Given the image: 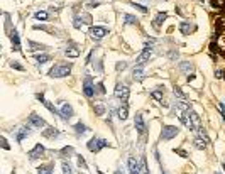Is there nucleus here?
<instances>
[{"label":"nucleus","instance_id":"nucleus-1","mask_svg":"<svg viewBox=\"0 0 225 174\" xmlns=\"http://www.w3.org/2000/svg\"><path fill=\"white\" fill-rule=\"evenodd\" d=\"M71 73V64L70 63H58L49 70L51 78H64Z\"/></svg>","mask_w":225,"mask_h":174},{"label":"nucleus","instance_id":"nucleus-2","mask_svg":"<svg viewBox=\"0 0 225 174\" xmlns=\"http://www.w3.org/2000/svg\"><path fill=\"white\" fill-rule=\"evenodd\" d=\"M184 115H186V118H188V125L186 127H190V130H193V132H200V130H201L200 115H198L195 110H191V108L184 112Z\"/></svg>","mask_w":225,"mask_h":174},{"label":"nucleus","instance_id":"nucleus-3","mask_svg":"<svg viewBox=\"0 0 225 174\" xmlns=\"http://www.w3.org/2000/svg\"><path fill=\"white\" fill-rule=\"evenodd\" d=\"M88 149L92 151V152H98V151H102L103 147H108V142L105 139H98V137H93V139H90L88 140Z\"/></svg>","mask_w":225,"mask_h":174},{"label":"nucleus","instance_id":"nucleus-4","mask_svg":"<svg viewBox=\"0 0 225 174\" xmlns=\"http://www.w3.org/2000/svg\"><path fill=\"white\" fill-rule=\"evenodd\" d=\"M178 134H180V129L175 125H166V127H162V130H161V140H171L173 137H176Z\"/></svg>","mask_w":225,"mask_h":174},{"label":"nucleus","instance_id":"nucleus-5","mask_svg":"<svg viewBox=\"0 0 225 174\" xmlns=\"http://www.w3.org/2000/svg\"><path fill=\"white\" fill-rule=\"evenodd\" d=\"M83 93H85L86 98H92L95 95V86H93L92 76H88V74L85 76V81H83Z\"/></svg>","mask_w":225,"mask_h":174},{"label":"nucleus","instance_id":"nucleus-6","mask_svg":"<svg viewBox=\"0 0 225 174\" xmlns=\"http://www.w3.org/2000/svg\"><path fill=\"white\" fill-rule=\"evenodd\" d=\"M208 142H210V139H208V135H206L205 132H203V129L198 132V137L193 140V146L197 147V149H205L206 146H208Z\"/></svg>","mask_w":225,"mask_h":174},{"label":"nucleus","instance_id":"nucleus-7","mask_svg":"<svg viewBox=\"0 0 225 174\" xmlns=\"http://www.w3.org/2000/svg\"><path fill=\"white\" fill-rule=\"evenodd\" d=\"M151 54H152V46L151 44H146V48H144L142 53H141V56L137 57V64H139V66H144V64L149 61Z\"/></svg>","mask_w":225,"mask_h":174},{"label":"nucleus","instance_id":"nucleus-8","mask_svg":"<svg viewBox=\"0 0 225 174\" xmlns=\"http://www.w3.org/2000/svg\"><path fill=\"white\" fill-rule=\"evenodd\" d=\"M129 95H130V91H129V88H127L125 85H117V86H115V96H117L119 100L127 101Z\"/></svg>","mask_w":225,"mask_h":174},{"label":"nucleus","instance_id":"nucleus-9","mask_svg":"<svg viewBox=\"0 0 225 174\" xmlns=\"http://www.w3.org/2000/svg\"><path fill=\"white\" fill-rule=\"evenodd\" d=\"M27 122H29V124H31L32 127H36V129H41V127H46L44 118H41L37 113H31V115H29V118H27Z\"/></svg>","mask_w":225,"mask_h":174},{"label":"nucleus","instance_id":"nucleus-10","mask_svg":"<svg viewBox=\"0 0 225 174\" xmlns=\"http://www.w3.org/2000/svg\"><path fill=\"white\" fill-rule=\"evenodd\" d=\"M107 34H108V31L105 27H102V25H95V27L90 29V36H92L93 39H102Z\"/></svg>","mask_w":225,"mask_h":174},{"label":"nucleus","instance_id":"nucleus-11","mask_svg":"<svg viewBox=\"0 0 225 174\" xmlns=\"http://www.w3.org/2000/svg\"><path fill=\"white\" fill-rule=\"evenodd\" d=\"M59 115L63 120H70L71 117H73V107H71L70 103H63L61 105V110H59Z\"/></svg>","mask_w":225,"mask_h":174},{"label":"nucleus","instance_id":"nucleus-12","mask_svg":"<svg viewBox=\"0 0 225 174\" xmlns=\"http://www.w3.org/2000/svg\"><path fill=\"white\" fill-rule=\"evenodd\" d=\"M134 125H136L137 132L142 135L144 132H146V124H144V117L142 113H136V118H134Z\"/></svg>","mask_w":225,"mask_h":174},{"label":"nucleus","instance_id":"nucleus-13","mask_svg":"<svg viewBox=\"0 0 225 174\" xmlns=\"http://www.w3.org/2000/svg\"><path fill=\"white\" fill-rule=\"evenodd\" d=\"M44 151H46V149L41 146V144H36V147H34V149H32L31 152H29V157H31L32 161H34V159H39L41 155H44Z\"/></svg>","mask_w":225,"mask_h":174},{"label":"nucleus","instance_id":"nucleus-14","mask_svg":"<svg viewBox=\"0 0 225 174\" xmlns=\"http://www.w3.org/2000/svg\"><path fill=\"white\" fill-rule=\"evenodd\" d=\"M36 98H37L39 101H41L42 105H46V108H48V110L51 112V113H54V115L58 113V110H56V108H54V105H53V103H49V101L44 98V95H41V93H37V95H36Z\"/></svg>","mask_w":225,"mask_h":174},{"label":"nucleus","instance_id":"nucleus-15","mask_svg":"<svg viewBox=\"0 0 225 174\" xmlns=\"http://www.w3.org/2000/svg\"><path fill=\"white\" fill-rule=\"evenodd\" d=\"M10 41H12L14 51H20V39H19V32H17L15 29L10 32Z\"/></svg>","mask_w":225,"mask_h":174},{"label":"nucleus","instance_id":"nucleus-16","mask_svg":"<svg viewBox=\"0 0 225 174\" xmlns=\"http://www.w3.org/2000/svg\"><path fill=\"white\" fill-rule=\"evenodd\" d=\"M166 19H168V14H166V12H159L158 15H156V19H154V22H152V25H154L156 29H159V27H161V24L164 22Z\"/></svg>","mask_w":225,"mask_h":174},{"label":"nucleus","instance_id":"nucleus-17","mask_svg":"<svg viewBox=\"0 0 225 174\" xmlns=\"http://www.w3.org/2000/svg\"><path fill=\"white\" fill-rule=\"evenodd\" d=\"M132 78L136 79V81H141V79L144 78V68L137 64V66L134 68V71H132Z\"/></svg>","mask_w":225,"mask_h":174},{"label":"nucleus","instance_id":"nucleus-18","mask_svg":"<svg viewBox=\"0 0 225 174\" xmlns=\"http://www.w3.org/2000/svg\"><path fill=\"white\" fill-rule=\"evenodd\" d=\"M31 135V129H27V127H22V129H19V132H17V142H22L25 137Z\"/></svg>","mask_w":225,"mask_h":174},{"label":"nucleus","instance_id":"nucleus-19","mask_svg":"<svg viewBox=\"0 0 225 174\" xmlns=\"http://www.w3.org/2000/svg\"><path fill=\"white\" fill-rule=\"evenodd\" d=\"M193 29H195V25L190 24V22H181L180 24V31H181V34H184V36H188Z\"/></svg>","mask_w":225,"mask_h":174},{"label":"nucleus","instance_id":"nucleus-20","mask_svg":"<svg viewBox=\"0 0 225 174\" xmlns=\"http://www.w3.org/2000/svg\"><path fill=\"white\" fill-rule=\"evenodd\" d=\"M129 172L130 174H141L139 172V168H137V161L134 157L129 159Z\"/></svg>","mask_w":225,"mask_h":174},{"label":"nucleus","instance_id":"nucleus-21","mask_svg":"<svg viewBox=\"0 0 225 174\" xmlns=\"http://www.w3.org/2000/svg\"><path fill=\"white\" fill-rule=\"evenodd\" d=\"M127 117H129V110H127V103L124 101V105L119 108V118L124 122V120H127Z\"/></svg>","mask_w":225,"mask_h":174},{"label":"nucleus","instance_id":"nucleus-22","mask_svg":"<svg viewBox=\"0 0 225 174\" xmlns=\"http://www.w3.org/2000/svg\"><path fill=\"white\" fill-rule=\"evenodd\" d=\"M180 70L183 71V73L190 74V71H193V64H191L190 61H183V63H180Z\"/></svg>","mask_w":225,"mask_h":174},{"label":"nucleus","instance_id":"nucleus-23","mask_svg":"<svg viewBox=\"0 0 225 174\" xmlns=\"http://www.w3.org/2000/svg\"><path fill=\"white\" fill-rule=\"evenodd\" d=\"M42 135L48 137V139H53V137H58V135H59V132H58L56 129H53V127H51V129L44 130V134H42Z\"/></svg>","mask_w":225,"mask_h":174},{"label":"nucleus","instance_id":"nucleus-24","mask_svg":"<svg viewBox=\"0 0 225 174\" xmlns=\"http://www.w3.org/2000/svg\"><path fill=\"white\" fill-rule=\"evenodd\" d=\"M122 19H124L125 24H137V17L130 15V14H124V15H122Z\"/></svg>","mask_w":225,"mask_h":174},{"label":"nucleus","instance_id":"nucleus-25","mask_svg":"<svg viewBox=\"0 0 225 174\" xmlns=\"http://www.w3.org/2000/svg\"><path fill=\"white\" fill-rule=\"evenodd\" d=\"M37 174H53V166H41V168H37Z\"/></svg>","mask_w":225,"mask_h":174},{"label":"nucleus","instance_id":"nucleus-26","mask_svg":"<svg viewBox=\"0 0 225 174\" xmlns=\"http://www.w3.org/2000/svg\"><path fill=\"white\" fill-rule=\"evenodd\" d=\"M29 46H31L32 51H42V49H46L44 44H39V42H34V41H29Z\"/></svg>","mask_w":225,"mask_h":174},{"label":"nucleus","instance_id":"nucleus-27","mask_svg":"<svg viewBox=\"0 0 225 174\" xmlns=\"http://www.w3.org/2000/svg\"><path fill=\"white\" fill-rule=\"evenodd\" d=\"M49 59H51V57L48 56V54H39V56H36V61H37V64H46Z\"/></svg>","mask_w":225,"mask_h":174},{"label":"nucleus","instance_id":"nucleus-28","mask_svg":"<svg viewBox=\"0 0 225 174\" xmlns=\"http://www.w3.org/2000/svg\"><path fill=\"white\" fill-rule=\"evenodd\" d=\"M151 96H152L154 100H159V101H161V100H162V86H159V88L156 90V91H152V93H151Z\"/></svg>","mask_w":225,"mask_h":174},{"label":"nucleus","instance_id":"nucleus-29","mask_svg":"<svg viewBox=\"0 0 225 174\" xmlns=\"http://www.w3.org/2000/svg\"><path fill=\"white\" fill-rule=\"evenodd\" d=\"M34 17L37 20H48V12H44V10H39V12L34 14Z\"/></svg>","mask_w":225,"mask_h":174},{"label":"nucleus","instance_id":"nucleus-30","mask_svg":"<svg viewBox=\"0 0 225 174\" xmlns=\"http://www.w3.org/2000/svg\"><path fill=\"white\" fill-rule=\"evenodd\" d=\"M64 54H66L68 57H78L80 56V49H66Z\"/></svg>","mask_w":225,"mask_h":174},{"label":"nucleus","instance_id":"nucleus-31","mask_svg":"<svg viewBox=\"0 0 225 174\" xmlns=\"http://www.w3.org/2000/svg\"><path fill=\"white\" fill-rule=\"evenodd\" d=\"M75 132H76V134H85V132H86V127L83 125L81 122H78V124L75 125Z\"/></svg>","mask_w":225,"mask_h":174},{"label":"nucleus","instance_id":"nucleus-32","mask_svg":"<svg viewBox=\"0 0 225 174\" xmlns=\"http://www.w3.org/2000/svg\"><path fill=\"white\" fill-rule=\"evenodd\" d=\"M212 5L215 7V9H222L225 5V0H212Z\"/></svg>","mask_w":225,"mask_h":174},{"label":"nucleus","instance_id":"nucleus-33","mask_svg":"<svg viewBox=\"0 0 225 174\" xmlns=\"http://www.w3.org/2000/svg\"><path fill=\"white\" fill-rule=\"evenodd\" d=\"M173 91H175V95H176V96H180L181 100H184V93L181 91V88H180V86H175V90H173Z\"/></svg>","mask_w":225,"mask_h":174},{"label":"nucleus","instance_id":"nucleus-34","mask_svg":"<svg viewBox=\"0 0 225 174\" xmlns=\"http://www.w3.org/2000/svg\"><path fill=\"white\" fill-rule=\"evenodd\" d=\"M95 113L97 115H103L105 113V107H103V105H95Z\"/></svg>","mask_w":225,"mask_h":174},{"label":"nucleus","instance_id":"nucleus-35","mask_svg":"<svg viewBox=\"0 0 225 174\" xmlns=\"http://www.w3.org/2000/svg\"><path fill=\"white\" fill-rule=\"evenodd\" d=\"M63 174H73V171H71L68 162H63Z\"/></svg>","mask_w":225,"mask_h":174},{"label":"nucleus","instance_id":"nucleus-36","mask_svg":"<svg viewBox=\"0 0 225 174\" xmlns=\"http://www.w3.org/2000/svg\"><path fill=\"white\" fill-rule=\"evenodd\" d=\"M73 152H75L73 147H63V149H61V154H68V157H70V154H73Z\"/></svg>","mask_w":225,"mask_h":174},{"label":"nucleus","instance_id":"nucleus-37","mask_svg":"<svg viewBox=\"0 0 225 174\" xmlns=\"http://www.w3.org/2000/svg\"><path fill=\"white\" fill-rule=\"evenodd\" d=\"M132 7H136V9H137V10H141L142 14H147V9H146L144 5H139V3H132Z\"/></svg>","mask_w":225,"mask_h":174},{"label":"nucleus","instance_id":"nucleus-38","mask_svg":"<svg viewBox=\"0 0 225 174\" xmlns=\"http://www.w3.org/2000/svg\"><path fill=\"white\" fill-rule=\"evenodd\" d=\"M78 166L81 169H86V162H85V159H83L81 155H78Z\"/></svg>","mask_w":225,"mask_h":174},{"label":"nucleus","instance_id":"nucleus-39","mask_svg":"<svg viewBox=\"0 0 225 174\" xmlns=\"http://www.w3.org/2000/svg\"><path fill=\"white\" fill-rule=\"evenodd\" d=\"M10 66H12V68H14V70H19V71H22V70H24V68H22V66H20V64H19V63H15V61H12V63H10Z\"/></svg>","mask_w":225,"mask_h":174},{"label":"nucleus","instance_id":"nucleus-40","mask_svg":"<svg viewBox=\"0 0 225 174\" xmlns=\"http://www.w3.org/2000/svg\"><path fill=\"white\" fill-rule=\"evenodd\" d=\"M219 110H220V113H222V118L225 120V105L223 103H219Z\"/></svg>","mask_w":225,"mask_h":174},{"label":"nucleus","instance_id":"nucleus-41","mask_svg":"<svg viewBox=\"0 0 225 174\" xmlns=\"http://www.w3.org/2000/svg\"><path fill=\"white\" fill-rule=\"evenodd\" d=\"M125 68H127V63H125V61H122V63H117V70H119V71H120V70H125Z\"/></svg>","mask_w":225,"mask_h":174},{"label":"nucleus","instance_id":"nucleus-42","mask_svg":"<svg viewBox=\"0 0 225 174\" xmlns=\"http://www.w3.org/2000/svg\"><path fill=\"white\" fill-rule=\"evenodd\" d=\"M0 142H2V147L5 151H9V144H7V140H5V137H2V139H0Z\"/></svg>","mask_w":225,"mask_h":174},{"label":"nucleus","instance_id":"nucleus-43","mask_svg":"<svg viewBox=\"0 0 225 174\" xmlns=\"http://www.w3.org/2000/svg\"><path fill=\"white\" fill-rule=\"evenodd\" d=\"M97 91H98V93H105V88H103V83H98V85H97Z\"/></svg>","mask_w":225,"mask_h":174},{"label":"nucleus","instance_id":"nucleus-44","mask_svg":"<svg viewBox=\"0 0 225 174\" xmlns=\"http://www.w3.org/2000/svg\"><path fill=\"white\" fill-rule=\"evenodd\" d=\"M176 152H178V154H181V157H188V154H186L184 151H181V149H178Z\"/></svg>","mask_w":225,"mask_h":174},{"label":"nucleus","instance_id":"nucleus-45","mask_svg":"<svg viewBox=\"0 0 225 174\" xmlns=\"http://www.w3.org/2000/svg\"><path fill=\"white\" fill-rule=\"evenodd\" d=\"M169 57H173V59H175V57H178V51H173V53L169 54Z\"/></svg>","mask_w":225,"mask_h":174},{"label":"nucleus","instance_id":"nucleus-46","mask_svg":"<svg viewBox=\"0 0 225 174\" xmlns=\"http://www.w3.org/2000/svg\"><path fill=\"white\" fill-rule=\"evenodd\" d=\"M215 76H217V78H223V73H222V71H215Z\"/></svg>","mask_w":225,"mask_h":174},{"label":"nucleus","instance_id":"nucleus-47","mask_svg":"<svg viewBox=\"0 0 225 174\" xmlns=\"http://www.w3.org/2000/svg\"><path fill=\"white\" fill-rule=\"evenodd\" d=\"M115 174H124V172H122V171H115Z\"/></svg>","mask_w":225,"mask_h":174},{"label":"nucleus","instance_id":"nucleus-48","mask_svg":"<svg viewBox=\"0 0 225 174\" xmlns=\"http://www.w3.org/2000/svg\"><path fill=\"white\" fill-rule=\"evenodd\" d=\"M223 169H225V164H223Z\"/></svg>","mask_w":225,"mask_h":174},{"label":"nucleus","instance_id":"nucleus-49","mask_svg":"<svg viewBox=\"0 0 225 174\" xmlns=\"http://www.w3.org/2000/svg\"><path fill=\"white\" fill-rule=\"evenodd\" d=\"M215 174H220V172H215Z\"/></svg>","mask_w":225,"mask_h":174},{"label":"nucleus","instance_id":"nucleus-50","mask_svg":"<svg viewBox=\"0 0 225 174\" xmlns=\"http://www.w3.org/2000/svg\"><path fill=\"white\" fill-rule=\"evenodd\" d=\"M161 174H164V172H162V171H161Z\"/></svg>","mask_w":225,"mask_h":174},{"label":"nucleus","instance_id":"nucleus-51","mask_svg":"<svg viewBox=\"0 0 225 174\" xmlns=\"http://www.w3.org/2000/svg\"><path fill=\"white\" fill-rule=\"evenodd\" d=\"M223 74H225V73H223ZM223 78H225V76H223Z\"/></svg>","mask_w":225,"mask_h":174}]
</instances>
